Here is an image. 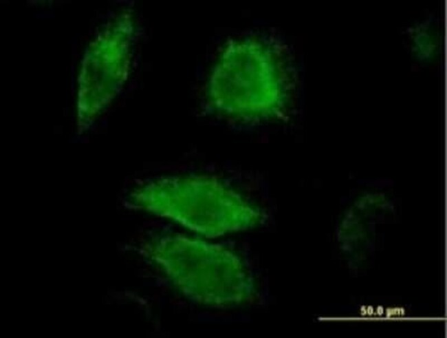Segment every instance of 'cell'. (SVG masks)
Returning <instances> with one entry per match:
<instances>
[{
    "label": "cell",
    "mask_w": 447,
    "mask_h": 338,
    "mask_svg": "<svg viewBox=\"0 0 447 338\" xmlns=\"http://www.w3.org/2000/svg\"><path fill=\"white\" fill-rule=\"evenodd\" d=\"M131 202L208 237L253 228L265 219L258 207L208 176L163 178L134 191Z\"/></svg>",
    "instance_id": "6da1fadb"
},
{
    "label": "cell",
    "mask_w": 447,
    "mask_h": 338,
    "mask_svg": "<svg viewBox=\"0 0 447 338\" xmlns=\"http://www.w3.org/2000/svg\"><path fill=\"white\" fill-rule=\"evenodd\" d=\"M149 253L175 288L199 304L232 306L256 295L254 281L246 265L223 246L171 235L155 241Z\"/></svg>",
    "instance_id": "7a4b0ae2"
},
{
    "label": "cell",
    "mask_w": 447,
    "mask_h": 338,
    "mask_svg": "<svg viewBox=\"0 0 447 338\" xmlns=\"http://www.w3.org/2000/svg\"><path fill=\"white\" fill-rule=\"evenodd\" d=\"M219 113L243 120L276 117L285 105L283 79L271 49L253 40L234 41L223 50L207 90Z\"/></svg>",
    "instance_id": "3957f363"
},
{
    "label": "cell",
    "mask_w": 447,
    "mask_h": 338,
    "mask_svg": "<svg viewBox=\"0 0 447 338\" xmlns=\"http://www.w3.org/2000/svg\"><path fill=\"white\" fill-rule=\"evenodd\" d=\"M133 23L123 14L104 31L91 51V81L79 94L78 120L88 123L116 96L129 68Z\"/></svg>",
    "instance_id": "277c9868"
}]
</instances>
